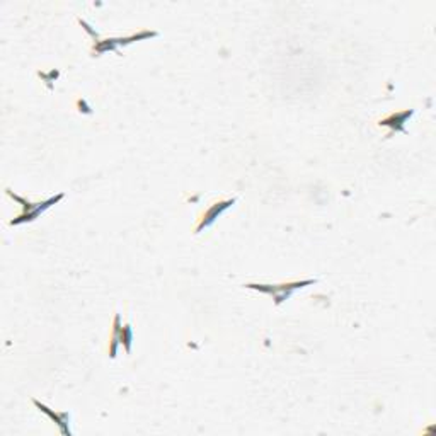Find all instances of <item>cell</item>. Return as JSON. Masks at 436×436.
<instances>
[{"mask_svg": "<svg viewBox=\"0 0 436 436\" xmlns=\"http://www.w3.org/2000/svg\"><path fill=\"white\" fill-rule=\"evenodd\" d=\"M232 203H234V200H232V201H225V203H220V205H215L213 208H211V210L208 211V213H206V217H205V220H203V222H201V225L198 227V230H201L203 227L210 225V223L213 222V220L217 218L218 215L222 213L223 210H225V208H228V206H230Z\"/></svg>", "mask_w": 436, "mask_h": 436, "instance_id": "cell-1", "label": "cell"}]
</instances>
